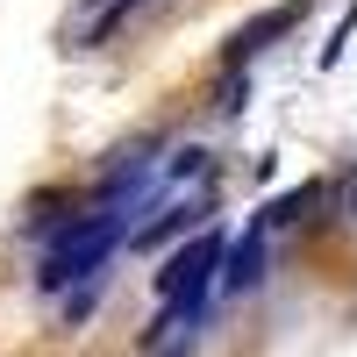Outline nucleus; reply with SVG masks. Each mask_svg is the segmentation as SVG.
<instances>
[{"mask_svg":"<svg viewBox=\"0 0 357 357\" xmlns=\"http://www.w3.org/2000/svg\"><path fill=\"white\" fill-rule=\"evenodd\" d=\"M122 236H129V207H114V200H93L86 215H72L65 229L43 243V264H36V293H79L86 279H107V257L122 250Z\"/></svg>","mask_w":357,"mask_h":357,"instance_id":"f257e3e1","label":"nucleus"},{"mask_svg":"<svg viewBox=\"0 0 357 357\" xmlns=\"http://www.w3.org/2000/svg\"><path fill=\"white\" fill-rule=\"evenodd\" d=\"M293 22H301V0H286V8H264V15H250V22H243V29H236V36L222 43V65H229V72H243L250 57H257V50H272V36H286Z\"/></svg>","mask_w":357,"mask_h":357,"instance_id":"f03ea898","label":"nucleus"},{"mask_svg":"<svg viewBox=\"0 0 357 357\" xmlns=\"http://www.w3.org/2000/svg\"><path fill=\"white\" fill-rule=\"evenodd\" d=\"M257 279H264V229L250 222L243 236H236V243H229V257H222V293H257Z\"/></svg>","mask_w":357,"mask_h":357,"instance_id":"7ed1b4c3","label":"nucleus"},{"mask_svg":"<svg viewBox=\"0 0 357 357\" xmlns=\"http://www.w3.org/2000/svg\"><path fill=\"white\" fill-rule=\"evenodd\" d=\"M200 222H207V193L172 200L158 222H136V229H129V243H136V250H158V243H172V236H186V229H200Z\"/></svg>","mask_w":357,"mask_h":357,"instance_id":"20e7f679","label":"nucleus"},{"mask_svg":"<svg viewBox=\"0 0 357 357\" xmlns=\"http://www.w3.org/2000/svg\"><path fill=\"white\" fill-rule=\"evenodd\" d=\"M321 193H329V186H321V178H307V186L279 193V200H272V207H264V215H257V229H264V236H272V229H301V222H307V207H314Z\"/></svg>","mask_w":357,"mask_h":357,"instance_id":"39448f33","label":"nucleus"},{"mask_svg":"<svg viewBox=\"0 0 357 357\" xmlns=\"http://www.w3.org/2000/svg\"><path fill=\"white\" fill-rule=\"evenodd\" d=\"M136 8H143V0H107V8L93 15V29H86V36H107V29H122V22H129Z\"/></svg>","mask_w":357,"mask_h":357,"instance_id":"423d86ee","label":"nucleus"},{"mask_svg":"<svg viewBox=\"0 0 357 357\" xmlns=\"http://www.w3.org/2000/svg\"><path fill=\"white\" fill-rule=\"evenodd\" d=\"M343 200H350V215H357V178H350V193H343Z\"/></svg>","mask_w":357,"mask_h":357,"instance_id":"0eeeda50","label":"nucleus"}]
</instances>
